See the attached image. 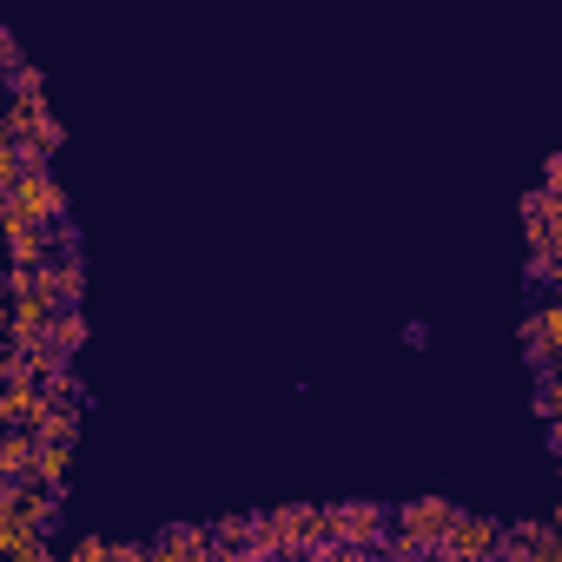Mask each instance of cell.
<instances>
[{
  "mask_svg": "<svg viewBox=\"0 0 562 562\" xmlns=\"http://www.w3.org/2000/svg\"><path fill=\"white\" fill-rule=\"evenodd\" d=\"M325 516H331V503H285V509H265V516H258V555L292 562V555L325 549V542H331V536H325Z\"/></svg>",
  "mask_w": 562,
  "mask_h": 562,
  "instance_id": "1",
  "label": "cell"
},
{
  "mask_svg": "<svg viewBox=\"0 0 562 562\" xmlns=\"http://www.w3.org/2000/svg\"><path fill=\"white\" fill-rule=\"evenodd\" d=\"M450 522H457V503H443V496H417V503L391 509V536H397V542H411L417 555H443Z\"/></svg>",
  "mask_w": 562,
  "mask_h": 562,
  "instance_id": "2",
  "label": "cell"
},
{
  "mask_svg": "<svg viewBox=\"0 0 562 562\" xmlns=\"http://www.w3.org/2000/svg\"><path fill=\"white\" fill-rule=\"evenodd\" d=\"M60 186H54V166H34V172H21L14 186H8V225H41V232H54L60 225Z\"/></svg>",
  "mask_w": 562,
  "mask_h": 562,
  "instance_id": "3",
  "label": "cell"
},
{
  "mask_svg": "<svg viewBox=\"0 0 562 562\" xmlns=\"http://www.w3.org/2000/svg\"><path fill=\"white\" fill-rule=\"evenodd\" d=\"M325 536L345 542V549H384V542H391V516H384L378 503H331Z\"/></svg>",
  "mask_w": 562,
  "mask_h": 562,
  "instance_id": "4",
  "label": "cell"
},
{
  "mask_svg": "<svg viewBox=\"0 0 562 562\" xmlns=\"http://www.w3.org/2000/svg\"><path fill=\"white\" fill-rule=\"evenodd\" d=\"M503 522L496 516H483V509H457V522H450V536H443V555L450 562H490V555H503Z\"/></svg>",
  "mask_w": 562,
  "mask_h": 562,
  "instance_id": "5",
  "label": "cell"
},
{
  "mask_svg": "<svg viewBox=\"0 0 562 562\" xmlns=\"http://www.w3.org/2000/svg\"><path fill=\"white\" fill-rule=\"evenodd\" d=\"M146 562H218V542H212V529L179 522V529H159L146 542Z\"/></svg>",
  "mask_w": 562,
  "mask_h": 562,
  "instance_id": "6",
  "label": "cell"
},
{
  "mask_svg": "<svg viewBox=\"0 0 562 562\" xmlns=\"http://www.w3.org/2000/svg\"><path fill=\"white\" fill-rule=\"evenodd\" d=\"M41 404H47V391L34 378H8V384H0V424H8V430H34Z\"/></svg>",
  "mask_w": 562,
  "mask_h": 562,
  "instance_id": "7",
  "label": "cell"
},
{
  "mask_svg": "<svg viewBox=\"0 0 562 562\" xmlns=\"http://www.w3.org/2000/svg\"><path fill=\"white\" fill-rule=\"evenodd\" d=\"M522 338H529V351H536L549 371H562V299H549V305L529 318V331H522Z\"/></svg>",
  "mask_w": 562,
  "mask_h": 562,
  "instance_id": "8",
  "label": "cell"
},
{
  "mask_svg": "<svg viewBox=\"0 0 562 562\" xmlns=\"http://www.w3.org/2000/svg\"><path fill=\"white\" fill-rule=\"evenodd\" d=\"M34 457H41V437L34 430H8V437H0V476H8V483H27Z\"/></svg>",
  "mask_w": 562,
  "mask_h": 562,
  "instance_id": "9",
  "label": "cell"
},
{
  "mask_svg": "<svg viewBox=\"0 0 562 562\" xmlns=\"http://www.w3.org/2000/svg\"><path fill=\"white\" fill-rule=\"evenodd\" d=\"M67 463H74V443H41V457H34V470H27V483L60 496V483H67Z\"/></svg>",
  "mask_w": 562,
  "mask_h": 562,
  "instance_id": "10",
  "label": "cell"
},
{
  "mask_svg": "<svg viewBox=\"0 0 562 562\" xmlns=\"http://www.w3.org/2000/svg\"><path fill=\"white\" fill-rule=\"evenodd\" d=\"M542 417L562 424V371H549V384H542Z\"/></svg>",
  "mask_w": 562,
  "mask_h": 562,
  "instance_id": "11",
  "label": "cell"
},
{
  "mask_svg": "<svg viewBox=\"0 0 562 562\" xmlns=\"http://www.w3.org/2000/svg\"><path fill=\"white\" fill-rule=\"evenodd\" d=\"M325 562H384L378 549H345V542H325Z\"/></svg>",
  "mask_w": 562,
  "mask_h": 562,
  "instance_id": "12",
  "label": "cell"
},
{
  "mask_svg": "<svg viewBox=\"0 0 562 562\" xmlns=\"http://www.w3.org/2000/svg\"><path fill=\"white\" fill-rule=\"evenodd\" d=\"M542 192H549V199H562V153L549 159V172H542Z\"/></svg>",
  "mask_w": 562,
  "mask_h": 562,
  "instance_id": "13",
  "label": "cell"
},
{
  "mask_svg": "<svg viewBox=\"0 0 562 562\" xmlns=\"http://www.w3.org/2000/svg\"><path fill=\"white\" fill-rule=\"evenodd\" d=\"M292 562H325V549H312V555H292Z\"/></svg>",
  "mask_w": 562,
  "mask_h": 562,
  "instance_id": "14",
  "label": "cell"
},
{
  "mask_svg": "<svg viewBox=\"0 0 562 562\" xmlns=\"http://www.w3.org/2000/svg\"><path fill=\"white\" fill-rule=\"evenodd\" d=\"M549 522H555V536H562V509H555V516H549Z\"/></svg>",
  "mask_w": 562,
  "mask_h": 562,
  "instance_id": "15",
  "label": "cell"
},
{
  "mask_svg": "<svg viewBox=\"0 0 562 562\" xmlns=\"http://www.w3.org/2000/svg\"><path fill=\"white\" fill-rule=\"evenodd\" d=\"M424 562H450V555H424Z\"/></svg>",
  "mask_w": 562,
  "mask_h": 562,
  "instance_id": "16",
  "label": "cell"
},
{
  "mask_svg": "<svg viewBox=\"0 0 562 562\" xmlns=\"http://www.w3.org/2000/svg\"><path fill=\"white\" fill-rule=\"evenodd\" d=\"M555 450H562V424H555Z\"/></svg>",
  "mask_w": 562,
  "mask_h": 562,
  "instance_id": "17",
  "label": "cell"
}]
</instances>
